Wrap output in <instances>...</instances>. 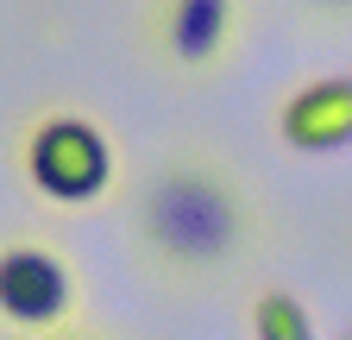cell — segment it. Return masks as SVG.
Returning <instances> with one entry per match:
<instances>
[{"label": "cell", "mask_w": 352, "mask_h": 340, "mask_svg": "<svg viewBox=\"0 0 352 340\" xmlns=\"http://www.w3.org/2000/svg\"><path fill=\"white\" fill-rule=\"evenodd\" d=\"M139 227L145 246L170 265L189 271H220L239 252L245 233V202L233 195V183L208 164H170L151 177L145 202H139Z\"/></svg>", "instance_id": "6da1fadb"}, {"label": "cell", "mask_w": 352, "mask_h": 340, "mask_svg": "<svg viewBox=\"0 0 352 340\" xmlns=\"http://www.w3.org/2000/svg\"><path fill=\"white\" fill-rule=\"evenodd\" d=\"M25 177L51 202H95L113 183V145L95 120L82 114H51L25 139Z\"/></svg>", "instance_id": "7a4b0ae2"}, {"label": "cell", "mask_w": 352, "mask_h": 340, "mask_svg": "<svg viewBox=\"0 0 352 340\" xmlns=\"http://www.w3.org/2000/svg\"><path fill=\"white\" fill-rule=\"evenodd\" d=\"M76 309V277L44 246H0V321L57 328Z\"/></svg>", "instance_id": "3957f363"}, {"label": "cell", "mask_w": 352, "mask_h": 340, "mask_svg": "<svg viewBox=\"0 0 352 340\" xmlns=\"http://www.w3.org/2000/svg\"><path fill=\"white\" fill-rule=\"evenodd\" d=\"M277 133L289 151H308V158H327V151H346L352 145V76H315L283 101L277 114Z\"/></svg>", "instance_id": "277c9868"}, {"label": "cell", "mask_w": 352, "mask_h": 340, "mask_svg": "<svg viewBox=\"0 0 352 340\" xmlns=\"http://www.w3.org/2000/svg\"><path fill=\"white\" fill-rule=\"evenodd\" d=\"M233 32V0H164V51L176 63H214Z\"/></svg>", "instance_id": "5b68a950"}, {"label": "cell", "mask_w": 352, "mask_h": 340, "mask_svg": "<svg viewBox=\"0 0 352 340\" xmlns=\"http://www.w3.org/2000/svg\"><path fill=\"white\" fill-rule=\"evenodd\" d=\"M252 334L258 340H315V321L289 290H264L252 303Z\"/></svg>", "instance_id": "8992f818"}, {"label": "cell", "mask_w": 352, "mask_h": 340, "mask_svg": "<svg viewBox=\"0 0 352 340\" xmlns=\"http://www.w3.org/2000/svg\"><path fill=\"white\" fill-rule=\"evenodd\" d=\"M346 340H352V328H346Z\"/></svg>", "instance_id": "52a82bcc"}]
</instances>
